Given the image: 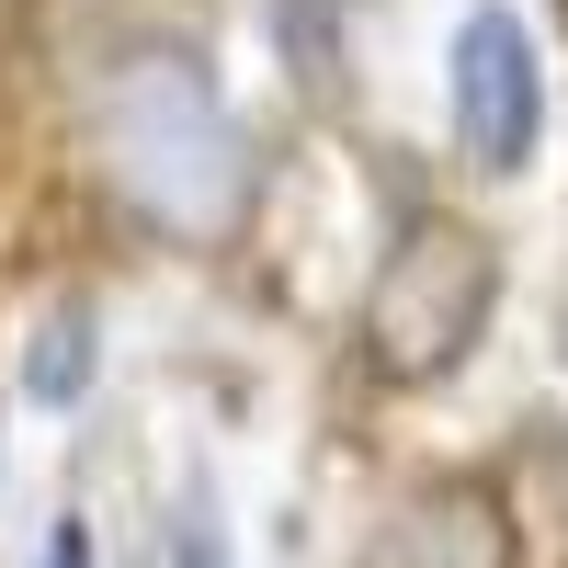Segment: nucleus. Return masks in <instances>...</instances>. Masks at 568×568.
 Here are the masks:
<instances>
[{"mask_svg":"<svg viewBox=\"0 0 568 568\" xmlns=\"http://www.w3.org/2000/svg\"><path fill=\"white\" fill-rule=\"evenodd\" d=\"M91 160L160 240H194V251L240 240V216L262 194L251 136H240V114H227V91L205 80L194 45H125L91 80Z\"/></svg>","mask_w":568,"mask_h":568,"instance_id":"nucleus-1","label":"nucleus"},{"mask_svg":"<svg viewBox=\"0 0 568 568\" xmlns=\"http://www.w3.org/2000/svg\"><path fill=\"white\" fill-rule=\"evenodd\" d=\"M489 307H500L489 240L455 227V216H409L398 251L364 284V353H375V375H398V387H433V375H455L478 353Z\"/></svg>","mask_w":568,"mask_h":568,"instance_id":"nucleus-2","label":"nucleus"},{"mask_svg":"<svg viewBox=\"0 0 568 568\" xmlns=\"http://www.w3.org/2000/svg\"><path fill=\"white\" fill-rule=\"evenodd\" d=\"M444 103H455V149L478 160V171H524L535 160V136H546V58H535L524 12L478 0V12L455 23Z\"/></svg>","mask_w":568,"mask_h":568,"instance_id":"nucleus-3","label":"nucleus"},{"mask_svg":"<svg viewBox=\"0 0 568 568\" xmlns=\"http://www.w3.org/2000/svg\"><path fill=\"white\" fill-rule=\"evenodd\" d=\"M353 568H511V524H500L489 489L444 478V489H409L387 524L364 535Z\"/></svg>","mask_w":568,"mask_h":568,"instance_id":"nucleus-4","label":"nucleus"},{"mask_svg":"<svg viewBox=\"0 0 568 568\" xmlns=\"http://www.w3.org/2000/svg\"><path fill=\"white\" fill-rule=\"evenodd\" d=\"M23 387H34L45 409H69V398L91 387V296H58V307H45L34 353H23Z\"/></svg>","mask_w":568,"mask_h":568,"instance_id":"nucleus-5","label":"nucleus"},{"mask_svg":"<svg viewBox=\"0 0 568 568\" xmlns=\"http://www.w3.org/2000/svg\"><path fill=\"white\" fill-rule=\"evenodd\" d=\"M160 568H227V535H216V500H182L171 511V557Z\"/></svg>","mask_w":568,"mask_h":568,"instance_id":"nucleus-6","label":"nucleus"},{"mask_svg":"<svg viewBox=\"0 0 568 568\" xmlns=\"http://www.w3.org/2000/svg\"><path fill=\"white\" fill-rule=\"evenodd\" d=\"M45 568H80V524H69V535H58V546H45Z\"/></svg>","mask_w":568,"mask_h":568,"instance_id":"nucleus-7","label":"nucleus"}]
</instances>
